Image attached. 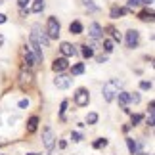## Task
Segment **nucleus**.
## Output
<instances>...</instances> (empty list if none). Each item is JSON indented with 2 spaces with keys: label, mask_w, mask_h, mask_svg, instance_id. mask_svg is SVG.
<instances>
[{
  "label": "nucleus",
  "mask_w": 155,
  "mask_h": 155,
  "mask_svg": "<svg viewBox=\"0 0 155 155\" xmlns=\"http://www.w3.org/2000/svg\"><path fill=\"white\" fill-rule=\"evenodd\" d=\"M121 86H123V81L119 79H111L104 84V100L105 102H113L117 98V94L121 92Z\"/></svg>",
  "instance_id": "f257e3e1"
},
{
  "label": "nucleus",
  "mask_w": 155,
  "mask_h": 155,
  "mask_svg": "<svg viewBox=\"0 0 155 155\" xmlns=\"http://www.w3.org/2000/svg\"><path fill=\"white\" fill-rule=\"evenodd\" d=\"M42 142H44V147H46V153H52L54 151V146H56V136H54V130L50 127H46L42 130Z\"/></svg>",
  "instance_id": "f03ea898"
},
{
  "label": "nucleus",
  "mask_w": 155,
  "mask_h": 155,
  "mask_svg": "<svg viewBox=\"0 0 155 155\" xmlns=\"http://www.w3.org/2000/svg\"><path fill=\"white\" fill-rule=\"evenodd\" d=\"M46 35H48V38L59 37V21L56 17H48V21H46Z\"/></svg>",
  "instance_id": "7ed1b4c3"
},
{
  "label": "nucleus",
  "mask_w": 155,
  "mask_h": 155,
  "mask_svg": "<svg viewBox=\"0 0 155 155\" xmlns=\"http://www.w3.org/2000/svg\"><path fill=\"white\" fill-rule=\"evenodd\" d=\"M88 102H90L88 90H86V88H79L77 94H75V104L79 105V107H84V105H88Z\"/></svg>",
  "instance_id": "20e7f679"
},
{
  "label": "nucleus",
  "mask_w": 155,
  "mask_h": 155,
  "mask_svg": "<svg viewBox=\"0 0 155 155\" xmlns=\"http://www.w3.org/2000/svg\"><path fill=\"white\" fill-rule=\"evenodd\" d=\"M71 82H73V79H71L69 75H58L56 79H54V84H56L58 88H61V90L69 88V86H71Z\"/></svg>",
  "instance_id": "39448f33"
},
{
  "label": "nucleus",
  "mask_w": 155,
  "mask_h": 155,
  "mask_svg": "<svg viewBox=\"0 0 155 155\" xmlns=\"http://www.w3.org/2000/svg\"><path fill=\"white\" fill-rule=\"evenodd\" d=\"M138 40H140V33L136 29H130L127 33V46L128 48H136L138 46Z\"/></svg>",
  "instance_id": "423d86ee"
},
{
  "label": "nucleus",
  "mask_w": 155,
  "mask_h": 155,
  "mask_svg": "<svg viewBox=\"0 0 155 155\" xmlns=\"http://www.w3.org/2000/svg\"><path fill=\"white\" fill-rule=\"evenodd\" d=\"M69 67V61L65 58H58V59H54V63H52V69L56 71V73H61V71H65Z\"/></svg>",
  "instance_id": "0eeeda50"
},
{
  "label": "nucleus",
  "mask_w": 155,
  "mask_h": 155,
  "mask_svg": "<svg viewBox=\"0 0 155 155\" xmlns=\"http://www.w3.org/2000/svg\"><path fill=\"white\" fill-rule=\"evenodd\" d=\"M88 37L94 38V40H100L102 38V27H100L98 23H92V25L88 27Z\"/></svg>",
  "instance_id": "6e6552de"
},
{
  "label": "nucleus",
  "mask_w": 155,
  "mask_h": 155,
  "mask_svg": "<svg viewBox=\"0 0 155 155\" xmlns=\"http://www.w3.org/2000/svg\"><path fill=\"white\" fill-rule=\"evenodd\" d=\"M59 50H61V54H63L65 58H67V56H75V54H77V48H75L73 44H69V42H61Z\"/></svg>",
  "instance_id": "1a4fd4ad"
},
{
  "label": "nucleus",
  "mask_w": 155,
  "mask_h": 155,
  "mask_svg": "<svg viewBox=\"0 0 155 155\" xmlns=\"http://www.w3.org/2000/svg\"><path fill=\"white\" fill-rule=\"evenodd\" d=\"M117 100H119V105H123V109H124V107L130 104V92H119Z\"/></svg>",
  "instance_id": "9d476101"
},
{
  "label": "nucleus",
  "mask_w": 155,
  "mask_h": 155,
  "mask_svg": "<svg viewBox=\"0 0 155 155\" xmlns=\"http://www.w3.org/2000/svg\"><path fill=\"white\" fill-rule=\"evenodd\" d=\"M25 63H27V67H33V65H37V61H35V56H33V52L25 48Z\"/></svg>",
  "instance_id": "9b49d317"
},
{
  "label": "nucleus",
  "mask_w": 155,
  "mask_h": 155,
  "mask_svg": "<svg viewBox=\"0 0 155 155\" xmlns=\"http://www.w3.org/2000/svg\"><path fill=\"white\" fill-rule=\"evenodd\" d=\"M69 31H71V35H81L82 33V25H81L79 21H73L69 25Z\"/></svg>",
  "instance_id": "f8f14e48"
},
{
  "label": "nucleus",
  "mask_w": 155,
  "mask_h": 155,
  "mask_svg": "<svg viewBox=\"0 0 155 155\" xmlns=\"http://www.w3.org/2000/svg\"><path fill=\"white\" fill-rule=\"evenodd\" d=\"M37 124H38V117H31L29 119V123H27V130L29 132H35V130H37Z\"/></svg>",
  "instance_id": "ddd939ff"
},
{
  "label": "nucleus",
  "mask_w": 155,
  "mask_h": 155,
  "mask_svg": "<svg viewBox=\"0 0 155 155\" xmlns=\"http://www.w3.org/2000/svg\"><path fill=\"white\" fill-rule=\"evenodd\" d=\"M44 0H35V4H33V8H31V12H35V14H40V12L44 10Z\"/></svg>",
  "instance_id": "4468645a"
},
{
  "label": "nucleus",
  "mask_w": 155,
  "mask_h": 155,
  "mask_svg": "<svg viewBox=\"0 0 155 155\" xmlns=\"http://www.w3.org/2000/svg\"><path fill=\"white\" fill-rule=\"evenodd\" d=\"M127 146H128V150H130V153H132V155L138 153V144H136L132 138H127Z\"/></svg>",
  "instance_id": "2eb2a0df"
},
{
  "label": "nucleus",
  "mask_w": 155,
  "mask_h": 155,
  "mask_svg": "<svg viewBox=\"0 0 155 155\" xmlns=\"http://www.w3.org/2000/svg\"><path fill=\"white\" fill-rule=\"evenodd\" d=\"M71 73L73 75H82L84 73V63H75L73 67H71Z\"/></svg>",
  "instance_id": "dca6fc26"
},
{
  "label": "nucleus",
  "mask_w": 155,
  "mask_h": 155,
  "mask_svg": "<svg viewBox=\"0 0 155 155\" xmlns=\"http://www.w3.org/2000/svg\"><path fill=\"white\" fill-rule=\"evenodd\" d=\"M127 12H128L127 8H117V6H115V8L111 10V17H119V15H124Z\"/></svg>",
  "instance_id": "f3484780"
},
{
  "label": "nucleus",
  "mask_w": 155,
  "mask_h": 155,
  "mask_svg": "<svg viewBox=\"0 0 155 155\" xmlns=\"http://www.w3.org/2000/svg\"><path fill=\"white\" fill-rule=\"evenodd\" d=\"M86 123H88V124H96V123H98V113H88Z\"/></svg>",
  "instance_id": "a211bd4d"
},
{
  "label": "nucleus",
  "mask_w": 155,
  "mask_h": 155,
  "mask_svg": "<svg viewBox=\"0 0 155 155\" xmlns=\"http://www.w3.org/2000/svg\"><path fill=\"white\" fill-rule=\"evenodd\" d=\"M81 54H82L84 58H92V56H94V50H92V48H88V46H82Z\"/></svg>",
  "instance_id": "6ab92c4d"
},
{
  "label": "nucleus",
  "mask_w": 155,
  "mask_h": 155,
  "mask_svg": "<svg viewBox=\"0 0 155 155\" xmlns=\"http://www.w3.org/2000/svg\"><path fill=\"white\" fill-rule=\"evenodd\" d=\"M105 146H107V140H104V138L94 142V147H96V150H102V147H105Z\"/></svg>",
  "instance_id": "aec40b11"
},
{
  "label": "nucleus",
  "mask_w": 155,
  "mask_h": 155,
  "mask_svg": "<svg viewBox=\"0 0 155 155\" xmlns=\"http://www.w3.org/2000/svg\"><path fill=\"white\" fill-rule=\"evenodd\" d=\"M104 50H105L107 54L113 52V40H104Z\"/></svg>",
  "instance_id": "412c9836"
},
{
  "label": "nucleus",
  "mask_w": 155,
  "mask_h": 155,
  "mask_svg": "<svg viewBox=\"0 0 155 155\" xmlns=\"http://www.w3.org/2000/svg\"><path fill=\"white\" fill-rule=\"evenodd\" d=\"M140 19H142V21H151V19H153V14H147V12H142V14H140Z\"/></svg>",
  "instance_id": "4be33fe9"
},
{
  "label": "nucleus",
  "mask_w": 155,
  "mask_h": 155,
  "mask_svg": "<svg viewBox=\"0 0 155 155\" xmlns=\"http://www.w3.org/2000/svg\"><path fill=\"white\" fill-rule=\"evenodd\" d=\"M65 109H67V100H63L61 102V107H59V117H65Z\"/></svg>",
  "instance_id": "5701e85b"
},
{
  "label": "nucleus",
  "mask_w": 155,
  "mask_h": 155,
  "mask_svg": "<svg viewBox=\"0 0 155 155\" xmlns=\"http://www.w3.org/2000/svg\"><path fill=\"white\" fill-rule=\"evenodd\" d=\"M140 88H142V90H151V82L150 81H142L140 82Z\"/></svg>",
  "instance_id": "b1692460"
},
{
  "label": "nucleus",
  "mask_w": 155,
  "mask_h": 155,
  "mask_svg": "<svg viewBox=\"0 0 155 155\" xmlns=\"http://www.w3.org/2000/svg\"><path fill=\"white\" fill-rule=\"evenodd\" d=\"M142 0H128V8H140Z\"/></svg>",
  "instance_id": "393cba45"
},
{
  "label": "nucleus",
  "mask_w": 155,
  "mask_h": 155,
  "mask_svg": "<svg viewBox=\"0 0 155 155\" xmlns=\"http://www.w3.org/2000/svg\"><path fill=\"white\" fill-rule=\"evenodd\" d=\"M109 33L113 35V38H115V40H119V42H121V35H119V31H117V29H113V27H109Z\"/></svg>",
  "instance_id": "a878e982"
},
{
  "label": "nucleus",
  "mask_w": 155,
  "mask_h": 155,
  "mask_svg": "<svg viewBox=\"0 0 155 155\" xmlns=\"http://www.w3.org/2000/svg\"><path fill=\"white\" fill-rule=\"evenodd\" d=\"M71 140H73V142H81L82 140V134L81 132H71Z\"/></svg>",
  "instance_id": "bb28decb"
},
{
  "label": "nucleus",
  "mask_w": 155,
  "mask_h": 155,
  "mask_svg": "<svg viewBox=\"0 0 155 155\" xmlns=\"http://www.w3.org/2000/svg\"><path fill=\"white\" fill-rule=\"evenodd\" d=\"M130 102H132V104H138V102H140V94H138V92L130 94Z\"/></svg>",
  "instance_id": "cd10ccee"
},
{
  "label": "nucleus",
  "mask_w": 155,
  "mask_h": 155,
  "mask_svg": "<svg viewBox=\"0 0 155 155\" xmlns=\"http://www.w3.org/2000/svg\"><path fill=\"white\" fill-rule=\"evenodd\" d=\"M140 121H142V115H132V127H136Z\"/></svg>",
  "instance_id": "c85d7f7f"
},
{
  "label": "nucleus",
  "mask_w": 155,
  "mask_h": 155,
  "mask_svg": "<svg viewBox=\"0 0 155 155\" xmlns=\"http://www.w3.org/2000/svg\"><path fill=\"white\" fill-rule=\"evenodd\" d=\"M31 79H33V75H31V73H21V81H27V82H29Z\"/></svg>",
  "instance_id": "c756f323"
},
{
  "label": "nucleus",
  "mask_w": 155,
  "mask_h": 155,
  "mask_svg": "<svg viewBox=\"0 0 155 155\" xmlns=\"http://www.w3.org/2000/svg\"><path fill=\"white\" fill-rule=\"evenodd\" d=\"M19 107H21V109H25V107H29V100H21V102H19Z\"/></svg>",
  "instance_id": "7c9ffc66"
},
{
  "label": "nucleus",
  "mask_w": 155,
  "mask_h": 155,
  "mask_svg": "<svg viewBox=\"0 0 155 155\" xmlns=\"http://www.w3.org/2000/svg\"><path fill=\"white\" fill-rule=\"evenodd\" d=\"M17 4H19V8H25V6L29 4V0H17Z\"/></svg>",
  "instance_id": "2f4dec72"
},
{
  "label": "nucleus",
  "mask_w": 155,
  "mask_h": 155,
  "mask_svg": "<svg viewBox=\"0 0 155 155\" xmlns=\"http://www.w3.org/2000/svg\"><path fill=\"white\" fill-rule=\"evenodd\" d=\"M6 19H8V17H6L4 14H0V25H2V23H6Z\"/></svg>",
  "instance_id": "473e14b6"
},
{
  "label": "nucleus",
  "mask_w": 155,
  "mask_h": 155,
  "mask_svg": "<svg viewBox=\"0 0 155 155\" xmlns=\"http://www.w3.org/2000/svg\"><path fill=\"white\" fill-rule=\"evenodd\" d=\"M105 59H107L105 56H98V61H100V63H104V61H105Z\"/></svg>",
  "instance_id": "72a5a7b5"
},
{
  "label": "nucleus",
  "mask_w": 155,
  "mask_h": 155,
  "mask_svg": "<svg viewBox=\"0 0 155 155\" xmlns=\"http://www.w3.org/2000/svg\"><path fill=\"white\" fill-rule=\"evenodd\" d=\"M142 4H153V0H142Z\"/></svg>",
  "instance_id": "f704fd0d"
},
{
  "label": "nucleus",
  "mask_w": 155,
  "mask_h": 155,
  "mask_svg": "<svg viewBox=\"0 0 155 155\" xmlns=\"http://www.w3.org/2000/svg\"><path fill=\"white\" fill-rule=\"evenodd\" d=\"M4 44V37H2V35H0V46H2Z\"/></svg>",
  "instance_id": "c9c22d12"
},
{
  "label": "nucleus",
  "mask_w": 155,
  "mask_h": 155,
  "mask_svg": "<svg viewBox=\"0 0 155 155\" xmlns=\"http://www.w3.org/2000/svg\"><path fill=\"white\" fill-rule=\"evenodd\" d=\"M29 155H38V153H29Z\"/></svg>",
  "instance_id": "e433bc0d"
},
{
  "label": "nucleus",
  "mask_w": 155,
  "mask_h": 155,
  "mask_svg": "<svg viewBox=\"0 0 155 155\" xmlns=\"http://www.w3.org/2000/svg\"><path fill=\"white\" fill-rule=\"evenodd\" d=\"M2 2H4V0H0V4H2Z\"/></svg>",
  "instance_id": "4c0bfd02"
},
{
  "label": "nucleus",
  "mask_w": 155,
  "mask_h": 155,
  "mask_svg": "<svg viewBox=\"0 0 155 155\" xmlns=\"http://www.w3.org/2000/svg\"><path fill=\"white\" fill-rule=\"evenodd\" d=\"M0 155H2V153H0Z\"/></svg>",
  "instance_id": "58836bf2"
}]
</instances>
